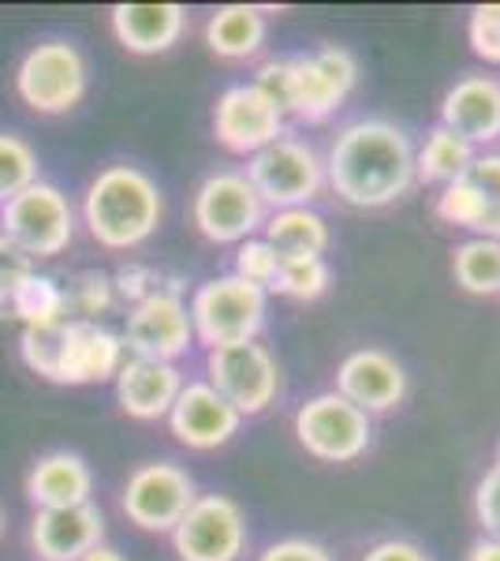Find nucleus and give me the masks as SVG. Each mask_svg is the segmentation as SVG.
<instances>
[{
  "instance_id": "nucleus-43",
  "label": "nucleus",
  "mask_w": 500,
  "mask_h": 561,
  "mask_svg": "<svg viewBox=\"0 0 500 561\" xmlns=\"http://www.w3.org/2000/svg\"><path fill=\"white\" fill-rule=\"evenodd\" d=\"M497 472H500V446H497Z\"/></svg>"
},
{
  "instance_id": "nucleus-16",
  "label": "nucleus",
  "mask_w": 500,
  "mask_h": 561,
  "mask_svg": "<svg viewBox=\"0 0 500 561\" xmlns=\"http://www.w3.org/2000/svg\"><path fill=\"white\" fill-rule=\"evenodd\" d=\"M168 431L176 434L179 446L209 454V449H221L240 434L243 415L224 401L209 382H184L176 404L165 415Z\"/></svg>"
},
{
  "instance_id": "nucleus-24",
  "label": "nucleus",
  "mask_w": 500,
  "mask_h": 561,
  "mask_svg": "<svg viewBox=\"0 0 500 561\" xmlns=\"http://www.w3.org/2000/svg\"><path fill=\"white\" fill-rule=\"evenodd\" d=\"M266 240L280 251V259L288 255H325L329 251V221L311 206H292V210H272L266 217Z\"/></svg>"
},
{
  "instance_id": "nucleus-19",
  "label": "nucleus",
  "mask_w": 500,
  "mask_h": 561,
  "mask_svg": "<svg viewBox=\"0 0 500 561\" xmlns=\"http://www.w3.org/2000/svg\"><path fill=\"white\" fill-rule=\"evenodd\" d=\"M116 404L124 415L139 423L165 420L184 389V370L176 364H158V359H124L116 370Z\"/></svg>"
},
{
  "instance_id": "nucleus-12",
  "label": "nucleus",
  "mask_w": 500,
  "mask_h": 561,
  "mask_svg": "<svg viewBox=\"0 0 500 561\" xmlns=\"http://www.w3.org/2000/svg\"><path fill=\"white\" fill-rule=\"evenodd\" d=\"M206 375H209L206 382L213 386L240 415L266 412L280 393L277 356H272L266 345H258V341L209 348Z\"/></svg>"
},
{
  "instance_id": "nucleus-29",
  "label": "nucleus",
  "mask_w": 500,
  "mask_h": 561,
  "mask_svg": "<svg viewBox=\"0 0 500 561\" xmlns=\"http://www.w3.org/2000/svg\"><path fill=\"white\" fill-rule=\"evenodd\" d=\"M63 300H68V322H97V314H108L116 304L113 277L102 270H83L63 285Z\"/></svg>"
},
{
  "instance_id": "nucleus-7",
  "label": "nucleus",
  "mask_w": 500,
  "mask_h": 561,
  "mask_svg": "<svg viewBox=\"0 0 500 561\" xmlns=\"http://www.w3.org/2000/svg\"><path fill=\"white\" fill-rule=\"evenodd\" d=\"M247 180L258 192L266 210H292V206H311L325 187V161L311 142L284 139L269 142L247 161Z\"/></svg>"
},
{
  "instance_id": "nucleus-1",
  "label": "nucleus",
  "mask_w": 500,
  "mask_h": 561,
  "mask_svg": "<svg viewBox=\"0 0 500 561\" xmlns=\"http://www.w3.org/2000/svg\"><path fill=\"white\" fill-rule=\"evenodd\" d=\"M325 184L354 210L393 206L415 187V142L393 121H354L333 139Z\"/></svg>"
},
{
  "instance_id": "nucleus-6",
  "label": "nucleus",
  "mask_w": 500,
  "mask_h": 561,
  "mask_svg": "<svg viewBox=\"0 0 500 561\" xmlns=\"http://www.w3.org/2000/svg\"><path fill=\"white\" fill-rule=\"evenodd\" d=\"M90 90V68L79 45L49 38L23 53L15 68V94L20 102L38 116H63L71 113Z\"/></svg>"
},
{
  "instance_id": "nucleus-33",
  "label": "nucleus",
  "mask_w": 500,
  "mask_h": 561,
  "mask_svg": "<svg viewBox=\"0 0 500 561\" xmlns=\"http://www.w3.org/2000/svg\"><path fill=\"white\" fill-rule=\"evenodd\" d=\"M277 270H280V251L272 248L266 237L243 240L240 251H235V270H232V274L251 280V285H258V288H266V293H269L272 277H277Z\"/></svg>"
},
{
  "instance_id": "nucleus-40",
  "label": "nucleus",
  "mask_w": 500,
  "mask_h": 561,
  "mask_svg": "<svg viewBox=\"0 0 500 561\" xmlns=\"http://www.w3.org/2000/svg\"><path fill=\"white\" fill-rule=\"evenodd\" d=\"M467 561H500V539L481 536L478 542H470Z\"/></svg>"
},
{
  "instance_id": "nucleus-26",
  "label": "nucleus",
  "mask_w": 500,
  "mask_h": 561,
  "mask_svg": "<svg viewBox=\"0 0 500 561\" xmlns=\"http://www.w3.org/2000/svg\"><path fill=\"white\" fill-rule=\"evenodd\" d=\"M8 311H12L15 319L23 322V330H31V325L68 322V300H63V285H60L57 277L31 270V274L23 277V285L15 288Z\"/></svg>"
},
{
  "instance_id": "nucleus-38",
  "label": "nucleus",
  "mask_w": 500,
  "mask_h": 561,
  "mask_svg": "<svg viewBox=\"0 0 500 561\" xmlns=\"http://www.w3.org/2000/svg\"><path fill=\"white\" fill-rule=\"evenodd\" d=\"M258 561H336L322 542L314 539H280V542H269L266 550L258 554Z\"/></svg>"
},
{
  "instance_id": "nucleus-39",
  "label": "nucleus",
  "mask_w": 500,
  "mask_h": 561,
  "mask_svg": "<svg viewBox=\"0 0 500 561\" xmlns=\"http://www.w3.org/2000/svg\"><path fill=\"white\" fill-rule=\"evenodd\" d=\"M362 561H433V558L411 539H381L362 554Z\"/></svg>"
},
{
  "instance_id": "nucleus-13",
  "label": "nucleus",
  "mask_w": 500,
  "mask_h": 561,
  "mask_svg": "<svg viewBox=\"0 0 500 561\" xmlns=\"http://www.w3.org/2000/svg\"><path fill=\"white\" fill-rule=\"evenodd\" d=\"M195 345V325H190L187 304L179 285H161L158 293L131 307L124 325V348L135 359H158L176 364Z\"/></svg>"
},
{
  "instance_id": "nucleus-23",
  "label": "nucleus",
  "mask_w": 500,
  "mask_h": 561,
  "mask_svg": "<svg viewBox=\"0 0 500 561\" xmlns=\"http://www.w3.org/2000/svg\"><path fill=\"white\" fill-rule=\"evenodd\" d=\"M266 15L254 4H224L206 20V45L221 60H247L266 45Z\"/></svg>"
},
{
  "instance_id": "nucleus-37",
  "label": "nucleus",
  "mask_w": 500,
  "mask_h": 561,
  "mask_svg": "<svg viewBox=\"0 0 500 561\" xmlns=\"http://www.w3.org/2000/svg\"><path fill=\"white\" fill-rule=\"evenodd\" d=\"M34 270V262L20 255V251L12 248L4 237H0V307H8L12 304V296H15V288L23 285V277Z\"/></svg>"
},
{
  "instance_id": "nucleus-14",
  "label": "nucleus",
  "mask_w": 500,
  "mask_h": 561,
  "mask_svg": "<svg viewBox=\"0 0 500 561\" xmlns=\"http://www.w3.org/2000/svg\"><path fill=\"white\" fill-rule=\"evenodd\" d=\"M284 108H280L258 83H235L221 90L213 105V135L229 153L254 158L269 142L284 139Z\"/></svg>"
},
{
  "instance_id": "nucleus-36",
  "label": "nucleus",
  "mask_w": 500,
  "mask_h": 561,
  "mask_svg": "<svg viewBox=\"0 0 500 561\" xmlns=\"http://www.w3.org/2000/svg\"><path fill=\"white\" fill-rule=\"evenodd\" d=\"M475 517L489 539H500V472H486L475 486Z\"/></svg>"
},
{
  "instance_id": "nucleus-25",
  "label": "nucleus",
  "mask_w": 500,
  "mask_h": 561,
  "mask_svg": "<svg viewBox=\"0 0 500 561\" xmlns=\"http://www.w3.org/2000/svg\"><path fill=\"white\" fill-rule=\"evenodd\" d=\"M475 158L478 153L467 139L438 124L426 135L422 147L415 150V184H452V180L470 173Z\"/></svg>"
},
{
  "instance_id": "nucleus-11",
  "label": "nucleus",
  "mask_w": 500,
  "mask_h": 561,
  "mask_svg": "<svg viewBox=\"0 0 500 561\" xmlns=\"http://www.w3.org/2000/svg\"><path fill=\"white\" fill-rule=\"evenodd\" d=\"M195 497L198 491L187 468L172 465V460H150L127 476L120 510L135 528L153 531V536H172V528L190 510Z\"/></svg>"
},
{
  "instance_id": "nucleus-17",
  "label": "nucleus",
  "mask_w": 500,
  "mask_h": 561,
  "mask_svg": "<svg viewBox=\"0 0 500 561\" xmlns=\"http://www.w3.org/2000/svg\"><path fill=\"white\" fill-rule=\"evenodd\" d=\"M336 393L367 415L393 412L407 397V370L388 352L359 348L336 367Z\"/></svg>"
},
{
  "instance_id": "nucleus-8",
  "label": "nucleus",
  "mask_w": 500,
  "mask_h": 561,
  "mask_svg": "<svg viewBox=\"0 0 500 561\" xmlns=\"http://www.w3.org/2000/svg\"><path fill=\"white\" fill-rule=\"evenodd\" d=\"M195 229L209 243H243L266 225V206L240 169H217L209 173L190 203Z\"/></svg>"
},
{
  "instance_id": "nucleus-20",
  "label": "nucleus",
  "mask_w": 500,
  "mask_h": 561,
  "mask_svg": "<svg viewBox=\"0 0 500 561\" xmlns=\"http://www.w3.org/2000/svg\"><path fill=\"white\" fill-rule=\"evenodd\" d=\"M441 128L456 131L470 147L500 139V79L463 76L441 102Z\"/></svg>"
},
{
  "instance_id": "nucleus-3",
  "label": "nucleus",
  "mask_w": 500,
  "mask_h": 561,
  "mask_svg": "<svg viewBox=\"0 0 500 561\" xmlns=\"http://www.w3.org/2000/svg\"><path fill=\"white\" fill-rule=\"evenodd\" d=\"M254 83L284 108V116H295L303 124H325L359 83V60L344 45H325L317 53L266 60Z\"/></svg>"
},
{
  "instance_id": "nucleus-9",
  "label": "nucleus",
  "mask_w": 500,
  "mask_h": 561,
  "mask_svg": "<svg viewBox=\"0 0 500 561\" xmlns=\"http://www.w3.org/2000/svg\"><path fill=\"white\" fill-rule=\"evenodd\" d=\"M247 539V513L229 494H198L172 528L179 561H240Z\"/></svg>"
},
{
  "instance_id": "nucleus-32",
  "label": "nucleus",
  "mask_w": 500,
  "mask_h": 561,
  "mask_svg": "<svg viewBox=\"0 0 500 561\" xmlns=\"http://www.w3.org/2000/svg\"><path fill=\"white\" fill-rule=\"evenodd\" d=\"M467 176L475 180V187L481 192V203H486V217H481L478 237L500 240V150L478 153Z\"/></svg>"
},
{
  "instance_id": "nucleus-4",
  "label": "nucleus",
  "mask_w": 500,
  "mask_h": 561,
  "mask_svg": "<svg viewBox=\"0 0 500 561\" xmlns=\"http://www.w3.org/2000/svg\"><path fill=\"white\" fill-rule=\"evenodd\" d=\"M187 314L198 345H243V341H258V333L266 330L269 293L235 274H217L195 288Z\"/></svg>"
},
{
  "instance_id": "nucleus-5",
  "label": "nucleus",
  "mask_w": 500,
  "mask_h": 561,
  "mask_svg": "<svg viewBox=\"0 0 500 561\" xmlns=\"http://www.w3.org/2000/svg\"><path fill=\"white\" fill-rule=\"evenodd\" d=\"M75 206L49 180H38L26 192L0 206V237L26 259H57L75 240Z\"/></svg>"
},
{
  "instance_id": "nucleus-10",
  "label": "nucleus",
  "mask_w": 500,
  "mask_h": 561,
  "mask_svg": "<svg viewBox=\"0 0 500 561\" xmlns=\"http://www.w3.org/2000/svg\"><path fill=\"white\" fill-rule=\"evenodd\" d=\"M295 438L311 457L325 465H348L370 449L374 423L340 393H317L295 412Z\"/></svg>"
},
{
  "instance_id": "nucleus-34",
  "label": "nucleus",
  "mask_w": 500,
  "mask_h": 561,
  "mask_svg": "<svg viewBox=\"0 0 500 561\" xmlns=\"http://www.w3.org/2000/svg\"><path fill=\"white\" fill-rule=\"evenodd\" d=\"M467 42L486 65H500V4H478L467 20Z\"/></svg>"
},
{
  "instance_id": "nucleus-22",
  "label": "nucleus",
  "mask_w": 500,
  "mask_h": 561,
  "mask_svg": "<svg viewBox=\"0 0 500 561\" xmlns=\"http://www.w3.org/2000/svg\"><path fill=\"white\" fill-rule=\"evenodd\" d=\"M187 8L184 4H116L113 34L135 57H158L184 38Z\"/></svg>"
},
{
  "instance_id": "nucleus-27",
  "label": "nucleus",
  "mask_w": 500,
  "mask_h": 561,
  "mask_svg": "<svg viewBox=\"0 0 500 561\" xmlns=\"http://www.w3.org/2000/svg\"><path fill=\"white\" fill-rule=\"evenodd\" d=\"M452 277L470 296H500V240H463L452 251Z\"/></svg>"
},
{
  "instance_id": "nucleus-21",
  "label": "nucleus",
  "mask_w": 500,
  "mask_h": 561,
  "mask_svg": "<svg viewBox=\"0 0 500 561\" xmlns=\"http://www.w3.org/2000/svg\"><path fill=\"white\" fill-rule=\"evenodd\" d=\"M90 494H94V472L86 457L71 449H49L26 472V497L34 510H68L90 502Z\"/></svg>"
},
{
  "instance_id": "nucleus-18",
  "label": "nucleus",
  "mask_w": 500,
  "mask_h": 561,
  "mask_svg": "<svg viewBox=\"0 0 500 561\" xmlns=\"http://www.w3.org/2000/svg\"><path fill=\"white\" fill-rule=\"evenodd\" d=\"M105 539V517L94 502L68 510H34L31 547L42 561H79Z\"/></svg>"
},
{
  "instance_id": "nucleus-30",
  "label": "nucleus",
  "mask_w": 500,
  "mask_h": 561,
  "mask_svg": "<svg viewBox=\"0 0 500 561\" xmlns=\"http://www.w3.org/2000/svg\"><path fill=\"white\" fill-rule=\"evenodd\" d=\"M38 180V150L20 135H0V206Z\"/></svg>"
},
{
  "instance_id": "nucleus-35",
  "label": "nucleus",
  "mask_w": 500,
  "mask_h": 561,
  "mask_svg": "<svg viewBox=\"0 0 500 561\" xmlns=\"http://www.w3.org/2000/svg\"><path fill=\"white\" fill-rule=\"evenodd\" d=\"M113 288L116 296L127 304H142L147 296H153L161 288V274L153 266H142V262H127V266L120 270V274L113 277Z\"/></svg>"
},
{
  "instance_id": "nucleus-28",
  "label": "nucleus",
  "mask_w": 500,
  "mask_h": 561,
  "mask_svg": "<svg viewBox=\"0 0 500 561\" xmlns=\"http://www.w3.org/2000/svg\"><path fill=\"white\" fill-rule=\"evenodd\" d=\"M333 285V266L325 262V255H288L280 259V270L272 277L269 293L288 296L299 304H314L329 293Z\"/></svg>"
},
{
  "instance_id": "nucleus-41",
  "label": "nucleus",
  "mask_w": 500,
  "mask_h": 561,
  "mask_svg": "<svg viewBox=\"0 0 500 561\" xmlns=\"http://www.w3.org/2000/svg\"><path fill=\"white\" fill-rule=\"evenodd\" d=\"M79 561H124V554L116 547H105V542H97V547L86 550V554L79 558Z\"/></svg>"
},
{
  "instance_id": "nucleus-42",
  "label": "nucleus",
  "mask_w": 500,
  "mask_h": 561,
  "mask_svg": "<svg viewBox=\"0 0 500 561\" xmlns=\"http://www.w3.org/2000/svg\"><path fill=\"white\" fill-rule=\"evenodd\" d=\"M0 531H4V505H0Z\"/></svg>"
},
{
  "instance_id": "nucleus-31",
  "label": "nucleus",
  "mask_w": 500,
  "mask_h": 561,
  "mask_svg": "<svg viewBox=\"0 0 500 561\" xmlns=\"http://www.w3.org/2000/svg\"><path fill=\"white\" fill-rule=\"evenodd\" d=\"M438 217L444 225L478 232L481 217H486V203H481V192L475 187V180L460 176V180H452V184H444L438 195Z\"/></svg>"
},
{
  "instance_id": "nucleus-2",
  "label": "nucleus",
  "mask_w": 500,
  "mask_h": 561,
  "mask_svg": "<svg viewBox=\"0 0 500 561\" xmlns=\"http://www.w3.org/2000/svg\"><path fill=\"white\" fill-rule=\"evenodd\" d=\"M79 214L90 240L102 243L105 251H135L161 229L165 195L147 169L120 161V165H105L90 180Z\"/></svg>"
},
{
  "instance_id": "nucleus-15",
  "label": "nucleus",
  "mask_w": 500,
  "mask_h": 561,
  "mask_svg": "<svg viewBox=\"0 0 500 561\" xmlns=\"http://www.w3.org/2000/svg\"><path fill=\"white\" fill-rule=\"evenodd\" d=\"M127 348L124 337L102 322H60L57 356H53L49 378L53 386H97L113 382L124 367Z\"/></svg>"
}]
</instances>
